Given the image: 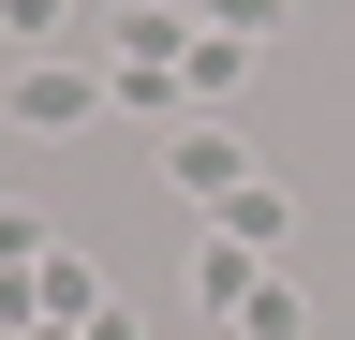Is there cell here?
I'll use <instances>...</instances> for the list:
<instances>
[{
    "label": "cell",
    "mask_w": 355,
    "mask_h": 340,
    "mask_svg": "<svg viewBox=\"0 0 355 340\" xmlns=\"http://www.w3.org/2000/svg\"><path fill=\"white\" fill-rule=\"evenodd\" d=\"M0 104H15V134H89L119 89H104L89 60H15V74H0Z\"/></svg>",
    "instance_id": "cell-1"
},
{
    "label": "cell",
    "mask_w": 355,
    "mask_h": 340,
    "mask_svg": "<svg viewBox=\"0 0 355 340\" xmlns=\"http://www.w3.org/2000/svg\"><path fill=\"white\" fill-rule=\"evenodd\" d=\"M163 178H178V193H193V207H222V193H237V178H266V163L237 148V118H178V148H163Z\"/></svg>",
    "instance_id": "cell-2"
},
{
    "label": "cell",
    "mask_w": 355,
    "mask_h": 340,
    "mask_svg": "<svg viewBox=\"0 0 355 340\" xmlns=\"http://www.w3.org/2000/svg\"><path fill=\"white\" fill-rule=\"evenodd\" d=\"M207 237H237L252 267H282V237H296V193H282V178H237V193L207 207Z\"/></svg>",
    "instance_id": "cell-3"
},
{
    "label": "cell",
    "mask_w": 355,
    "mask_h": 340,
    "mask_svg": "<svg viewBox=\"0 0 355 340\" xmlns=\"http://www.w3.org/2000/svg\"><path fill=\"white\" fill-rule=\"evenodd\" d=\"M178 89H193V118H237V89H252V45H237V30H193Z\"/></svg>",
    "instance_id": "cell-4"
},
{
    "label": "cell",
    "mask_w": 355,
    "mask_h": 340,
    "mask_svg": "<svg viewBox=\"0 0 355 340\" xmlns=\"http://www.w3.org/2000/svg\"><path fill=\"white\" fill-rule=\"evenodd\" d=\"M252 281H266V267H252L237 237H207V251H193V311H222V325H237V296H252Z\"/></svg>",
    "instance_id": "cell-5"
},
{
    "label": "cell",
    "mask_w": 355,
    "mask_h": 340,
    "mask_svg": "<svg viewBox=\"0 0 355 340\" xmlns=\"http://www.w3.org/2000/svg\"><path fill=\"white\" fill-rule=\"evenodd\" d=\"M237 340H311V296H296L282 267H266V281L237 296Z\"/></svg>",
    "instance_id": "cell-6"
},
{
    "label": "cell",
    "mask_w": 355,
    "mask_h": 340,
    "mask_svg": "<svg viewBox=\"0 0 355 340\" xmlns=\"http://www.w3.org/2000/svg\"><path fill=\"white\" fill-rule=\"evenodd\" d=\"M44 251H60V237H44V207H0V267H44Z\"/></svg>",
    "instance_id": "cell-7"
},
{
    "label": "cell",
    "mask_w": 355,
    "mask_h": 340,
    "mask_svg": "<svg viewBox=\"0 0 355 340\" xmlns=\"http://www.w3.org/2000/svg\"><path fill=\"white\" fill-rule=\"evenodd\" d=\"M193 30H237V45H266V30H282V0H207Z\"/></svg>",
    "instance_id": "cell-8"
},
{
    "label": "cell",
    "mask_w": 355,
    "mask_h": 340,
    "mask_svg": "<svg viewBox=\"0 0 355 340\" xmlns=\"http://www.w3.org/2000/svg\"><path fill=\"white\" fill-rule=\"evenodd\" d=\"M60 15H74V0H0V45H44Z\"/></svg>",
    "instance_id": "cell-9"
}]
</instances>
